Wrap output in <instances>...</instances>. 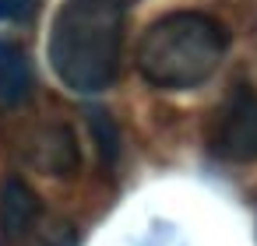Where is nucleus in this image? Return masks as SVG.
Segmentation results:
<instances>
[{"label":"nucleus","mask_w":257,"mask_h":246,"mask_svg":"<svg viewBox=\"0 0 257 246\" xmlns=\"http://www.w3.org/2000/svg\"><path fill=\"white\" fill-rule=\"evenodd\" d=\"M127 0H64L50 29V67L71 92H102L120 71Z\"/></svg>","instance_id":"nucleus-1"},{"label":"nucleus","mask_w":257,"mask_h":246,"mask_svg":"<svg viewBox=\"0 0 257 246\" xmlns=\"http://www.w3.org/2000/svg\"><path fill=\"white\" fill-rule=\"evenodd\" d=\"M229 36L201 11H176L159 18L138 43V71L148 85L166 92H187L204 85L222 57Z\"/></svg>","instance_id":"nucleus-2"},{"label":"nucleus","mask_w":257,"mask_h":246,"mask_svg":"<svg viewBox=\"0 0 257 246\" xmlns=\"http://www.w3.org/2000/svg\"><path fill=\"white\" fill-rule=\"evenodd\" d=\"M208 141L225 162H257V92L250 85H236L222 99Z\"/></svg>","instance_id":"nucleus-3"},{"label":"nucleus","mask_w":257,"mask_h":246,"mask_svg":"<svg viewBox=\"0 0 257 246\" xmlns=\"http://www.w3.org/2000/svg\"><path fill=\"white\" fill-rule=\"evenodd\" d=\"M39 211H43L39 197L22 179H8L0 190V235H4V242H18L25 228L39 218Z\"/></svg>","instance_id":"nucleus-4"},{"label":"nucleus","mask_w":257,"mask_h":246,"mask_svg":"<svg viewBox=\"0 0 257 246\" xmlns=\"http://www.w3.org/2000/svg\"><path fill=\"white\" fill-rule=\"evenodd\" d=\"M32 158H36V165H43V169H50L57 176L74 172V165H78L74 134L67 127H46V130H39L36 141H32Z\"/></svg>","instance_id":"nucleus-5"},{"label":"nucleus","mask_w":257,"mask_h":246,"mask_svg":"<svg viewBox=\"0 0 257 246\" xmlns=\"http://www.w3.org/2000/svg\"><path fill=\"white\" fill-rule=\"evenodd\" d=\"M15 246H78V232L64 218L39 211V218L25 228V235Z\"/></svg>","instance_id":"nucleus-6"},{"label":"nucleus","mask_w":257,"mask_h":246,"mask_svg":"<svg viewBox=\"0 0 257 246\" xmlns=\"http://www.w3.org/2000/svg\"><path fill=\"white\" fill-rule=\"evenodd\" d=\"M29 88V67L25 57L0 43V102H18Z\"/></svg>","instance_id":"nucleus-7"},{"label":"nucleus","mask_w":257,"mask_h":246,"mask_svg":"<svg viewBox=\"0 0 257 246\" xmlns=\"http://www.w3.org/2000/svg\"><path fill=\"white\" fill-rule=\"evenodd\" d=\"M36 0H0V18H22L29 15V8Z\"/></svg>","instance_id":"nucleus-8"},{"label":"nucleus","mask_w":257,"mask_h":246,"mask_svg":"<svg viewBox=\"0 0 257 246\" xmlns=\"http://www.w3.org/2000/svg\"><path fill=\"white\" fill-rule=\"evenodd\" d=\"M127 4H131V0H127Z\"/></svg>","instance_id":"nucleus-9"}]
</instances>
